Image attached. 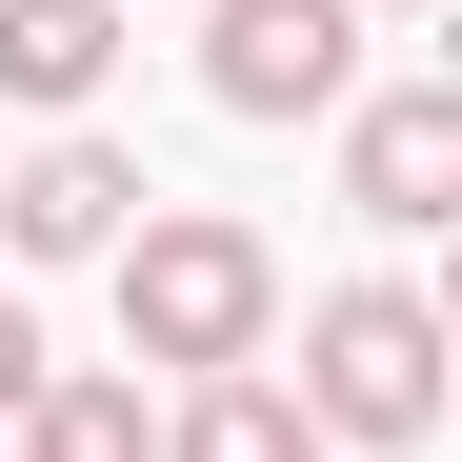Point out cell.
<instances>
[{
	"instance_id": "6da1fadb",
	"label": "cell",
	"mask_w": 462,
	"mask_h": 462,
	"mask_svg": "<svg viewBox=\"0 0 462 462\" xmlns=\"http://www.w3.org/2000/svg\"><path fill=\"white\" fill-rule=\"evenodd\" d=\"M282 342V262H262V221H221V201H162V221H121V362H262Z\"/></svg>"
},
{
	"instance_id": "7a4b0ae2",
	"label": "cell",
	"mask_w": 462,
	"mask_h": 462,
	"mask_svg": "<svg viewBox=\"0 0 462 462\" xmlns=\"http://www.w3.org/2000/svg\"><path fill=\"white\" fill-rule=\"evenodd\" d=\"M322 442H422L442 422V301L402 282H342V301H301V382H282Z\"/></svg>"
},
{
	"instance_id": "3957f363",
	"label": "cell",
	"mask_w": 462,
	"mask_h": 462,
	"mask_svg": "<svg viewBox=\"0 0 462 462\" xmlns=\"http://www.w3.org/2000/svg\"><path fill=\"white\" fill-rule=\"evenodd\" d=\"M362 81V0H201V101L221 121H322Z\"/></svg>"
},
{
	"instance_id": "277c9868",
	"label": "cell",
	"mask_w": 462,
	"mask_h": 462,
	"mask_svg": "<svg viewBox=\"0 0 462 462\" xmlns=\"http://www.w3.org/2000/svg\"><path fill=\"white\" fill-rule=\"evenodd\" d=\"M121 221H141V162H121V141H81V121L0 181V242H21V262H121Z\"/></svg>"
},
{
	"instance_id": "5b68a950",
	"label": "cell",
	"mask_w": 462,
	"mask_h": 462,
	"mask_svg": "<svg viewBox=\"0 0 462 462\" xmlns=\"http://www.w3.org/2000/svg\"><path fill=\"white\" fill-rule=\"evenodd\" d=\"M342 181H362V221H442V201H462V81H402V101H362Z\"/></svg>"
},
{
	"instance_id": "8992f818",
	"label": "cell",
	"mask_w": 462,
	"mask_h": 462,
	"mask_svg": "<svg viewBox=\"0 0 462 462\" xmlns=\"http://www.w3.org/2000/svg\"><path fill=\"white\" fill-rule=\"evenodd\" d=\"M121 41H141L121 0H0V101H41V121H81Z\"/></svg>"
},
{
	"instance_id": "52a82bcc",
	"label": "cell",
	"mask_w": 462,
	"mask_h": 462,
	"mask_svg": "<svg viewBox=\"0 0 462 462\" xmlns=\"http://www.w3.org/2000/svg\"><path fill=\"white\" fill-rule=\"evenodd\" d=\"M0 462H162V422H141L121 362H41V402H21V442H0Z\"/></svg>"
},
{
	"instance_id": "ba28073f",
	"label": "cell",
	"mask_w": 462,
	"mask_h": 462,
	"mask_svg": "<svg viewBox=\"0 0 462 462\" xmlns=\"http://www.w3.org/2000/svg\"><path fill=\"white\" fill-rule=\"evenodd\" d=\"M162 462H322V422L282 402V362H221V382H181Z\"/></svg>"
},
{
	"instance_id": "9c48e42d",
	"label": "cell",
	"mask_w": 462,
	"mask_h": 462,
	"mask_svg": "<svg viewBox=\"0 0 462 462\" xmlns=\"http://www.w3.org/2000/svg\"><path fill=\"white\" fill-rule=\"evenodd\" d=\"M21 402H41V322L0 301V422H21Z\"/></svg>"
},
{
	"instance_id": "30bf717a",
	"label": "cell",
	"mask_w": 462,
	"mask_h": 462,
	"mask_svg": "<svg viewBox=\"0 0 462 462\" xmlns=\"http://www.w3.org/2000/svg\"><path fill=\"white\" fill-rule=\"evenodd\" d=\"M121 21H141V0H121Z\"/></svg>"
}]
</instances>
